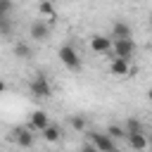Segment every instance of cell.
I'll return each instance as SVG.
<instances>
[{
    "instance_id": "1",
    "label": "cell",
    "mask_w": 152,
    "mask_h": 152,
    "mask_svg": "<svg viewBox=\"0 0 152 152\" xmlns=\"http://www.w3.org/2000/svg\"><path fill=\"white\" fill-rule=\"evenodd\" d=\"M57 57H59V62H62L69 71H81V57H78V50H76L71 43H64V45L59 48Z\"/></svg>"
},
{
    "instance_id": "2",
    "label": "cell",
    "mask_w": 152,
    "mask_h": 152,
    "mask_svg": "<svg viewBox=\"0 0 152 152\" xmlns=\"http://www.w3.org/2000/svg\"><path fill=\"white\" fill-rule=\"evenodd\" d=\"M135 50H138V45H135V40L128 36V38H112V50L109 52H114V57H124V59H131L133 55H135Z\"/></svg>"
},
{
    "instance_id": "3",
    "label": "cell",
    "mask_w": 152,
    "mask_h": 152,
    "mask_svg": "<svg viewBox=\"0 0 152 152\" xmlns=\"http://www.w3.org/2000/svg\"><path fill=\"white\" fill-rule=\"evenodd\" d=\"M28 90H31V95H33V97H40V100H48V97L52 95L50 81H48V76H45V74H40V71H36V76L31 78Z\"/></svg>"
},
{
    "instance_id": "4",
    "label": "cell",
    "mask_w": 152,
    "mask_h": 152,
    "mask_svg": "<svg viewBox=\"0 0 152 152\" xmlns=\"http://www.w3.org/2000/svg\"><path fill=\"white\" fill-rule=\"evenodd\" d=\"M90 145H93V150H102V152L116 150V140L107 133H90Z\"/></svg>"
},
{
    "instance_id": "5",
    "label": "cell",
    "mask_w": 152,
    "mask_h": 152,
    "mask_svg": "<svg viewBox=\"0 0 152 152\" xmlns=\"http://www.w3.org/2000/svg\"><path fill=\"white\" fill-rule=\"evenodd\" d=\"M12 140L19 147H31L33 145V131L28 126H17V128H12Z\"/></svg>"
},
{
    "instance_id": "6",
    "label": "cell",
    "mask_w": 152,
    "mask_h": 152,
    "mask_svg": "<svg viewBox=\"0 0 152 152\" xmlns=\"http://www.w3.org/2000/svg\"><path fill=\"white\" fill-rule=\"evenodd\" d=\"M28 36L33 38V40H48L50 38V24H45L43 19H36L31 26H28Z\"/></svg>"
},
{
    "instance_id": "7",
    "label": "cell",
    "mask_w": 152,
    "mask_h": 152,
    "mask_svg": "<svg viewBox=\"0 0 152 152\" xmlns=\"http://www.w3.org/2000/svg\"><path fill=\"white\" fill-rule=\"evenodd\" d=\"M50 124V119H48V112H43V109H36V112H31V116H28V128L31 131H43L45 126Z\"/></svg>"
},
{
    "instance_id": "8",
    "label": "cell",
    "mask_w": 152,
    "mask_h": 152,
    "mask_svg": "<svg viewBox=\"0 0 152 152\" xmlns=\"http://www.w3.org/2000/svg\"><path fill=\"white\" fill-rule=\"evenodd\" d=\"M90 50H93V52H109V50H112V36L95 33V36L90 38Z\"/></svg>"
},
{
    "instance_id": "9",
    "label": "cell",
    "mask_w": 152,
    "mask_h": 152,
    "mask_svg": "<svg viewBox=\"0 0 152 152\" xmlns=\"http://www.w3.org/2000/svg\"><path fill=\"white\" fill-rule=\"evenodd\" d=\"M126 142L133 150H147V135L142 131H128L126 133Z\"/></svg>"
},
{
    "instance_id": "10",
    "label": "cell",
    "mask_w": 152,
    "mask_h": 152,
    "mask_svg": "<svg viewBox=\"0 0 152 152\" xmlns=\"http://www.w3.org/2000/svg\"><path fill=\"white\" fill-rule=\"evenodd\" d=\"M128 71H131L128 59H124V57H112V62H109V74H112V76H126Z\"/></svg>"
},
{
    "instance_id": "11",
    "label": "cell",
    "mask_w": 152,
    "mask_h": 152,
    "mask_svg": "<svg viewBox=\"0 0 152 152\" xmlns=\"http://www.w3.org/2000/svg\"><path fill=\"white\" fill-rule=\"evenodd\" d=\"M128 36H131V26L124 19H116L112 24V38H128Z\"/></svg>"
},
{
    "instance_id": "12",
    "label": "cell",
    "mask_w": 152,
    "mask_h": 152,
    "mask_svg": "<svg viewBox=\"0 0 152 152\" xmlns=\"http://www.w3.org/2000/svg\"><path fill=\"white\" fill-rule=\"evenodd\" d=\"M40 133H43V138H45L48 142H57V140L62 138V126H57V124H48Z\"/></svg>"
},
{
    "instance_id": "13",
    "label": "cell",
    "mask_w": 152,
    "mask_h": 152,
    "mask_svg": "<svg viewBox=\"0 0 152 152\" xmlns=\"http://www.w3.org/2000/svg\"><path fill=\"white\" fill-rule=\"evenodd\" d=\"M14 55H17L19 59H31L33 50H31V45H28V43H24V40H17V43H14Z\"/></svg>"
},
{
    "instance_id": "14",
    "label": "cell",
    "mask_w": 152,
    "mask_h": 152,
    "mask_svg": "<svg viewBox=\"0 0 152 152\" xmlns=\"http://www.w3.org/2000/svg\"><path fill=\"white\" fill-rule=\"evenodd\" d=\"M38 14L50 17V19H55V17H57V12H55V7H52V2H50V0H40V2H38Z\"/></svg>"
},
{
    "instance_id": "15",
    "label": "cell",
    "mask_w": 152,
    "mask_h": 152,
    "mask_svg": "<svg viewBox=\"0 0 152 152\" xmlns=\"http://www.w3.org/2000/svg\"><path fill=\"white\" fill-rule=\"evenodd\" d=\"M107 135H112L114 140H124V138H126V128L119 126V124H109V126H107Z\"/></svg>"
},
{
    "instance_id": "16",
    "label": "cell",
    "mask_w": 152,
    "mask_h": 152,
    "mask_svg": "<svg viewBox=\"0 0 152 152\" xmlns=\"http://www.w3.org/2000/svg\"><path fill=\"white\" fill-rule=\"evenodd\" d=\"M71 128H74L76 133H83V131H86V116H81V114L71 116Z\"/></svg>"
},
{
    "instance_id": "17",
    "label": "cell",
    "mask_w": 152,
    "mask_h": 152,
    "mask_svg": "<svg viewBox=\"0 0 152 152\" xmlns=\"http://www.w3.org/2000/svg\"><path fill=\"white\" fill-rule=\"evenodd\" d=\"M0 36H5V38H7V36H12V21H10V17L0 21Z\"/></svg>"
},
{
    "instance_id": "18",
    "label": "cell",
    "mask_w": 152,
    "mask_h": 152,
    "mask_svg": "<svg viewBox=\"0 0 152 152\" xmlns=\"http://www.w3.org/2000/svg\"><path fill=\"white\" fill-rule=\"evenodd\" d=\"M128 131H142V124L138 121V119H128L126 121V133Z\"/></svg>"
},
{
    "instance_id": "19",
    "label": "cell",
    "mask_w": 152,
    "mask_h": 152,
    "mask_svg": "<svg viewBox=\"0 0 152 152\" xmlns=\"http://www.w3.org/2000/svg\"><path fill=\"white\" fill-rule=\"evenodd\" d=\"M12 10H14V2L12 0H0V12L2 14H10Z\"/></svg>"
},
{
    "instance_id": "20",
    "label": "cell",
    "mask_w": 152,
    "mask_h": 152,
    "mask_svg": "<svg viewBox=\"0 0 152 152\" xmlns=\"http://www.w3.org/2000/svg\"><path fill=\"white\" fill-rule=\"evenodd\" d=\"M5 90H7V83H5V81H0V95H2Z\"/></svg>"
},
{
    "instance_id": "21",
    "label": "cell",
    "mask_w": 152,
    "mask_h": 152,
    "mask_svg": "<svg viewBox=\"0 0 152 152\" xmlns=\"http://www.w3.org/2000/svg\"><path fill=\"white\" fill-rule=\"evenodd\" d=\"M147 147L152 150V135H147Z\"/></svg>"
},
{
    "instance_id": "22",
    "label": "cell",
    "mask_w": 152,
    "mask_h": 152,
    "mask_svg": "<svg viewBox=\"0 0 152 152\" xmlns=\"http://www.w3.org/2000/svg\"><path fill=\"white\" fill-rule=\"evenodd\" d=\"M147 100H150V102H152V88H150V90H147Z\"/></svg>"
},
{
    "instance_id": "23",
    "label": "cell",
    "mask_w": 152,
    "mask_h": 152,
    "mask_svg": "<svg viewBox=\"0 0 152 152\" xmlns=\"http://www.w3.org/2000/svg\"><path fill=\"white\" fill-rule=\"evenodd\" d=\"M7 17H10V14H2V12H0V21H2V19H7Z\"/></svg>"
}]
</instances>
